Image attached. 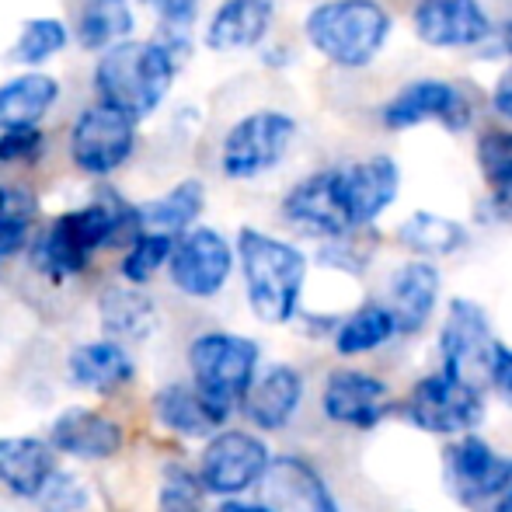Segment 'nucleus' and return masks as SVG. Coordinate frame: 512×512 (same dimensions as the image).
<instances>
[{
    "label": "nucleus",
    "instance_id": "obj_24",
    "mask_svg": "<svg viewBox=\"0 0 512 512\" xmlns=\"http://www.w3.org/2000/svg\"><path fill=\"white\" fill-rule=\"evenodd\" d=\"M56 474V446L49 439L11 436L0 439V481L18 499H39Z\"/></svg>",
    "mask_w": 512,
    "mask_h": 512
},
{
    "label": "nucleus",
    "instance_id": "obj_16",
    "mask_svg": "<svg viewBox=\"0 0 512 512\" xmlns=\"http://www.w3.org/2000/svg\"><path fill=\"white\" fill-rule=\"evenodd\" d=\"M411 25L432 49H474L492 39V18L481 0H418Z\"/></svg>",
    "mask_w": 512,
    "mask_h": 512
},
{
    "label": "nucleus",
    "instance_id": "obj_44",
    "mask_svg": "<svg viewBox=\"0 0 512 512\" xmlns=\"http://www.w3.org/2000/svg\"><path fill=\"white\" fill-rule=\"evenodd\" d=\"M213 512H269V509H265L262 502H237V495H234V499H223Z\"/></svg>",
    "mask_w": 512,
    "mask_h": 512
},
{
    "label": "nucleus",
    "instance_id": "obj_3",
    "mask_svg": "<svg viewBox=\"0 0 512 512\" xmlns=\"http://www.w3.org/2000/svg\"><path fill=\"white\" fill-rule=\"evenodd\" d=\"M237 262H241L248 307L265 324H290L300 310L307 283V255L290 241L241 227L237 234Z\"/></svg>",
    "mask_w": 512,
    "mask_h": 512
},
{
    "label": "nucleus",
    "instance_id": "obj_41",
    "mask_svg": "<svg viewBox=\"0 0 512 512\" xmlns=\"http://www.w3.org/2000/svg\"><path fill=\"white\" fill-rule=\"evenodd\" d=\"M492 384L502 394V401L512 408V349L506 342L495 345V363H492Z\"/></svg>",
    "mask_w": 512,
    "mask_h": 512
},
{
    "label": "nucleus",
    "instance_id": "obj_45",
    "mask_svg": "<svg viewBox=\"0 0 512 512\" xmlns=\"http://www.w3.org/2000/svg\"><path fill=\"white\" fill-rule=\"evenodd\" d=\"M492 512H512V488H509L506 495H502V499H499V506H495Z\"/></svg>",
    "mask_w": 512,
    "mask_h": 512
},
{
    "label": "nucleus",
    "instance_id": "obj_23",
    "mask_svg": "<svg viewBox=\"0 0 512 512\" xmlns=\"http://www.w3.org/2000/svg\"><path fill=\"white\" fill-rule=\"evenodd\" d=\"M154 418L168 432H178L185 439L216 436L227 425L230 411L213 405L196 384H168L154 394Z\"/></svg>",
    "mask_w": 512,
    "mask_h": 512
},
{
    "label": "nucleus",
    "instance_id": "obj_29",
    "mask_svg": "<svg viewBox=\"0 0 512 512\" xmlns=\"http://www.w3.org/2000/svg\"><path fill=\"white\" fill-rule=\"evenodd\" d=\"M398 244L418 258H446V255H457L467 244V227L450 220V216L418 209V213H411L398 227Z\"/></svg>",
    "mask_w": 512,
    "mask_h": 512
},
{
    "label": "nucleus",
    "instance_id": "obj_7",
    "mask_svg": "<svg viewBox=\"0 0 512 512\" xmlns=\"http://www.w3.org/2000/svg\"><path fill=\"white\" fill-rule=\"evenodd\" d=\"M443 471L450 495L471 512H492L512 488V457L495 453L474 432L457 436L443 453Z\"/></svg>",
    "mask_w": 512,
    "mask_h": 512
},
{
    "label": "nucleus",
    "instance_id": "obj_43",
    "mask_svg": "<svg viewBox=\"0 0 512 512\" xmlns=\"http://www.w3.org/2000/svg\"><path fill=\"white\" fill-rule=\"evenodd\" d=\"M492 206H495V213H499L502 220H512V185L492 192Z\"/></svg>",
    "mask_w": 512,
    "mask_h": 512
},
{
    "label": "nucleus",
    "instance_id": "obj_22",
    "mask_svg": "<svg viewBox=\"0 0 512 512\" xmlns=\"http://www.w3.org/2000/svg\"><path fill=\"white\" fill-rule=\"evenodd\" d=\"M300 401H304V377L293 366L279 363L269 366L262 377H255V384H251L241 408L251 425H258L265 432H276L293 422Z\"/></svg>",
    "mask_w": 512,
    "mask_h": 512
},
{
    "label": "nucleus",
    "instance_id": "obj_17",
    "mask_svg": "<svg viewBox=\"0 0 512 512\" xmlns=\"http://www.w3.org/2000/svg\"><path fill=\"white\" fill-rule=\"evenodd\" d=\"M338 178H342V196L356 230L373 227L394 206V199L401 192V168L387 154H373L363 157V161L342 164Z\"/></svg>",
    "mask_w": 512,
    "mask_h": 512
},
{
    "label": "nucleus",
    "instance_id": "obj_30",
    "mask_svg": "<svg viewBox=\"0 0 512 512\" xmlns=\"http://www.w3.org/2000/svg\"><path fill=\"white\" fill-rule=\"evenodd\" d=\"M398 335V321H394L387 304H363L349 317H342L335 328V352L345 359L366 356V352L380 349Z\"/></svg>",
    "mask_w": 512,
    "mask_h": 512
},
{
    "label": "nucleus",
    "instance_id": "obj_4",
    "mask_svg": "<svg viewBox=\"0 0 512 512\" xmlns=\"http://www.w3.org/2000/svg\"><path fill=\"white\" fill-rule=\"evenodd\" d=\"M304 35L331 67L363 70L387 46L391 14L380 0H324L310 7Z\"/></svg>",
    "mask_w": 512,
    "mask_h": 512
},
{
    "label": "nucleus",
    "instance_id": "obj_37",
    "mask_svg": "<svg viewBox=\"0 0 512 512\" xmlns=\"http://www.w3.org/2000/svg\"><path fill=\"white\" fill-rule=\"evenodd\" d=\"M39 502L46 512H77V509H84L88 495H84V488L77 485L74 478H67V474H53V481L42 488Z\"/></svg>",
    "mask_w": 512,
    "mask_h": 512
},
{
    "label": "nucleus",
    "instance_id": "obj_18",
    "mask_svg": "<svg viewBox=\"0 0 512 512\" xmlns=\"http://www.w3.org/2000/svg\"><path fill=\"white\" fill-rule=\"evenodd\" d=\"M258 488L269 512H338L328 481L304 457H272Z\"/></svg>",
    "mask_w": 512,
    "mask_h": 512
},
{
    "label": "nucleus",
    "instance_id": "obj_27",
    "mask_svg": "<svg viewBox=\"0 0 512 512\" xmlns=\"http://www.w3.org/2000/svg\"><path fill=\"white\" fill-rule=\"evenodd\" d=\"M203 209H206V185L199 182V178H185V182H178L175 189H168L164 196L143 203L140 213H143V227L147 230L182 237L185 230L196 227Z\"/></svg>",
    "mask_w": 512,
    "mask_h": 512
},
{
    "label": "nucleus",
    "instance_id": "obj_14",
    "mask_svg": "<svg viewBox=\"0 0 512 512\" xmlns=\"http://www.w3.org/2000/svg\"><path fill=\"white\" fill-rule=\"evenodd\" d=\"M283 220L290 227H297L300 234L317 237V241H331V237L356 230L342 196L338 168H321L314 175L300 178L283 196Z\"/></svg>",
    "mask_w": 512,
    "mask_h": 512
},
{
    "label": "nucleus",
    "instance_id": "obj_2",
    "mask_svg": "<svg viewBox=\"0 0 512 512\" xmlns=\"http://www.w3.org/2000/svg\"><path fill=\"white\" fill-rule=\"evenodd\" d=\"M182 56L164 39H122L108 46L95 63L98 102L133 115L136 122L157 112L178 77Z\"/></svg>",
    "mask_w": 512,
    "mask_h": 512
},
{
    "label": "nucleus",
    "instance_id": "obj_36",
    "mask_svg": "<svg viewBox=\"0 0 512 512\" xmlns=\"http://www.w3.org/2000/svg\"><path fill=\"white\" fill-rule=\"evenodd\" d=\"M46 136L39 133V126H18L0 133V161L4 164H28L42 154Z\"/></svg>",
    "mask_w": 512,
    "mask_h": 512
},
{
    "label": "nucleus",
    "instance_id": "obj_26",
    "mask_svg": "<svg viewBox=\"0 0 512 512\" xmlns=\"http://www.w3.org/2000/svg\"><path fill=\"white\" fill-rule=\"evenodd\" d=\"M60 102V81L28 70L0 84V133L18 126H39Z\"/></svg>",
    "mask_w": 512,
    "mask_h": 512
},
{
    "label": "nucleus",
    "instance_id": "obj_20",
    "mask_svg": "<svg viewBox=\"0 0 512 512\" xmlns=\"http://www.w3.org/2000/svg\"><path fill=\"white\" fill-rule=\"evenodd\" d=\"M276 18V0H223L206 25V49L213 53H241L255 49L269 35Z\"/></svg>",
    "mask_w": 512,
    "mask_h": 512
},
{
    "label": "nucleus",
    "instance_id": "obj_9",
    "mask_svg": "<svg viewBox=\"0 0 512 512\" xmlns=\"http://www.w3.org/2000/svg\"><path fill=\"white\" fill-rule=\"evenodd\" d=\"M495 345H499V338L492 335V324H488L481 304L467 297H453L446 307L443 331H439V363H443L439 370L481 387V377L492 380Z\"/></svg>",
    "mask_w": 512,
    "mask_h": 512
},
{
    "label": "nucleus",
    "instance_id": "obj_35",
    "mask_svg": "<svg viewBox=\"0 0 512 512\" xmlns=\"http://www.w3.org/2000/svg\"><path fill=\"white\" fill-rule=\"evenodd\" d=\"M203 495H206V485H203V478H199V471L192 474L178 464H171L168 471H164V481H161L164 512H199Z\"/></svg>",
    "mask_w": 512,
    "mask_h": 512
},
{
    "label": "nucleus",
    "instance_id": "obj_38",
    "mask_svg": "<svg viewBox=\"0 0 512 512\" xmlns=\"http://www.w3.org/2000/svg\"><path fill=\"white\" fill-rule=\"evenodd\" d=\"M168 28H189L199 14V0H143Z\"/></svg>",
    "mask_w": 512,
    "mask_h": 512
},
{
    "label": "nucleus",
    "instance_id": "obj_21",
    "mask_svg": "<svg viewBox=\"0 0 512 512\" xmlns=\"http://www.w3.org/2000/svg\"><path fill=\"white\" fill-rule=\"evenodd\" d=\"M439 286H443V279H439L432 258H415L394 272L387 307L398 321V335H418L429 324L432 310L439 304Z\"/></svg>",
    "mask_w": 512,
    "mask_h": 512
},
{
    "label": "nucleus",
    "instance_id": "obj_12",
    "mask_svg": "<svg viewBox=\"0 0 512 512\" xmlns=\"http://www.w3.org/2000/svg\"><path fill=\"white\" fill-rule=\"evenodd\" d=\"M269 460V446L258 436L241 429H220L216 436H209L203 457H199V478L209 495L234 499L265 478Z\"/></svg>",
    "mask_w": 512,
    "mask_h": 512
},
{
    "label": "nucleus",
    "instance_id": "obj_34",
    "mask_svg": "<svg viewBox=\"0 0 512 512\" xmlns=\"http://www.w3.org/2000/svg\"><path fill=\"white\" fill-rule=\"evenodd\" d=\"M478 171L492 192L512 185V129H488L478 140Z\"/></svg>",
    "mask_w": 512,
    "mask_h": 512
},
{
    "label": "nucleus",
    "instance_id": "obj_28",
    "mask_svg": "<svg viewBox=\"0 0 512 512\" xmlns=\"http://www.w3.org/2000/svg\"><path fill=\"white\" fill-rule=\"evenodd\" d=\"M136 11L129 0H84L77 14V42L88 53H105L122 39H133Z\"/></svg>",
    "mask_w": 512,
    "mask_h": 512
},
{
    "label": "nucleus",
    "instance_id": "obj_31",
    "mask_svg": "<svg viewBox=\"0 0 512 512\" xmlns=\"http://www.w3.org/2000/svg\"><path fill=\"white\" fill-rule=\"evenodd\" d=\"M98 314H102V324L112 338H147L157 324L154 304H150L147 293L133 290V283L126 290H108L98 300Z\"/></svg>",
    "mask_w": 512,
    "mask_h": 512
},
{
    "label": "nucleus",
    "instance_id": "obj_39",
    "mask_svg": "<svg viewBox=\"0 0 512 512\" xmlns=\"http://www.w3.org/2000/svg\"><path fill=\"white\" fill-rule=\"evenodd\" d=\"M28 230H32V220H18V216L0 213V265L11 262V258L25 248Z\"/></svg>",
    "mask_w": 512,
    "mask_h": 512
},
{
    "label": "nucleus",
    "instance_id": "obj_10",
    "mask_svg": "<svg viewBox=\"0 0 512 512\" xmlns=\"http://www.w3.org/2000/svg\"><path fill=\"white\" fill-rule=\"evenodd\" d=\"M136 119L119 108L98 102L77 115L70 126V161L91 178H108L133 157Z\"/></svg>",
    "mask_w": 512,
    "mask_h": 512
},
{
    "label": "nucleus",
    "instance_id": "obj_19",
    "mask_svg": "<svg viewBox=\"0 0 512 512\" xmlns=\"http://www.w3.org/2000/svg\"><path fill=\"white\" fill-rule=\"evenodd\" d=\"M122 425L115 418L91 408H67L49 429V443L56 453H67L77 460H108L122 450Z\"/></svg>",
    "mask_w": 512,
    "mask_h": 512
},
{
    "label": "nucleus",
    "instance_id": "obj_11",
    "mask_svg": "<svg viewBox=\"0 0 512 512\" xmlns=\"http://www.w3.org/2000/svg\"><path fill=\"white\" fill-rule=\"evenodd\" d=\"M380 122L391 133L415 129L422 122H439L450 133H464L474 122V105L457 84L439 81V77H418V81L405 84L398 95L387 98V105L380 108Z\"/></svg>",
    "mask_w": 512,
    "mask_h": 512
},
{
    "label": "nucleus",
    "instance_id": "obj_5",
    "mask_svg": "<svg viewBox=\"0 0 512 512\" xmlns=\"http://www.w3.org/2000/svg\"><path fill=\"white\" fill-rule=\"evenodd\" d=\"M297 140V119L283 108H255L227 129L220 143V171L230 182H255L286 161Z\"/></svg>",
    "mask_w": 512,
    "mask_h": 512
},
{
    "label": "nucleus",
    "instance_id": "obj_13",
    "mask_svg": "<svg viewBox=\"0 0 512 512\" xmlns=\"http://www.w3.org/2000/svg\"><path fill=\"white\" fill-rule=\"evenodd\" d=\"M237 251L230 248V241L213 227H192L175 241L171 251V283L178 293L196 300H209L227 286L230 272H234Z\"/></svg>",
    "mask_w": 512,
    "mask_h": 512
},
{
    "label": "nucleus",
    "instance_id": "obj_40",
    "mask_svg": "<svg viewBox=\"0 0 512 512\" xmlns=\"http://www.w3.org/2000/svg\"><path fill=\"white\" fill-rule=\"evenodd\" d=\"M0 213L35 223V216H39V199H35V192L21 189V185H0Z\"/></svg>",
    "mask_w": 512,
    "mask_h": 512
},
{
    "label": "nucleus",
    "instance_id": "obj_8",
    "mask_svg": "<svg viewBox=\"0 0 512 512\" xmlns=\"http://www.w3.org/2000/svg\"><path fill=\"white\" fill-rule=\"evenodd\" d=\"M405 415L415 429L432 432V436H464L478 429L485 418V398L478 384H467L439 370L411 387Z\"/></svg>",
    "mask_w": 512,
    "mask_h": 512
},
{
    "label": "nucleus",
    "instance_id": "obj_6",
    "mask_svg": "<svg viewBox=\"0 0 512 512\" xmlns=\"http://www.w3.org/2000/svg\"><path fill=\"white\" fill-rule=\"evenodd\" d=\"M258 342L234 331H206L189 345L192 384L213 405L234 411L244 405L251 384L258 377Z\"/></svg>",
    "mask_w": 512,
    "mask_h": 512
},
{
    "label": "nucleus",
    "instance_id": "obj_32",
    "mask_svg": "<svg viewBox=\"0 0 512 512\" xmlns=\"http://www.w3.org/2000/svg\"><path fill=\"white\" fill-rule=\"evenodd\" d=\"M70 42V28L60 18H28L14 39L7 60L18 67H42L53 56H60Z\"/></svg>",
    "mask_w": 512,
    "mask_h": 512
},
{
    "label": "nucleus",
    "instance_id": "obj_42",
    "mask_svg": "<svg viewBox=\"0 0 512 512\" xmlns=\"http://www.w3.org/2000/svg\"><path fill=\"white\" fill-rule=\"evenodd\" d=\"M492 108L502 115V119L512 122V67L499 77V81H495V88H492Z\"/></svg>",
    "mask_w": 512,
    "mask_h": 512
},
{
    "label": "nucleus",
    "instance_id": "obj_25",
    "mask_svg": "<svg viewBox=\"0 0 512 512\" xmlns=\"http://www.w3.org/2000/svg\"><path fill=\"white\" fill-rule=\"evenodd\" d=\"M70 380L84 391L95 394H115L126 384H133L136 377V363L129 359V352L119 342H88L77 345L67 359Z\"/></svg>",
    "mask_w": 512,
    "mask_h": 512
},
{
    "label": "nucleus",
    "instance_id": "obj_1",
    "mask_svg": "<svg viewBox=\"0 0 512 512\" xmlns=\"http://www.w3.org/2000/svg\"><path fill=\"white\" fill-rule=\"evenodd\" d=\"M140 206L126 203L119 192H105L95 203L60 213L39 241L32 244V265L49 279L81 276L98 248H115V244H133L143 234Z\"/></svg>",
    "mask_w": 512,
    "mask_h": 512
},
{
    "label": "nucleus",
    "instance_id": "obj_15",
    "mask_svg": "<svg viewBox=\"0 0 512 512\" xmlns=\"http://www.w3.org/2000/svg\"><path fill=\"white\" fill-rule=\"evenodd\" d=\"M324 418L345 429H377L391 411V387L366 370H331L321 391Z\"/></svg>",
    "mask_w": 512,
    "mask_h": 512
},
{
    "label": "nucleus",
    "instance_id": "obj_33",
    "mask_svg": "<svg viewBox=\"0 0 512 512\" xmlns=\"http://www.w3.org/2000/svg\"><path fill=\"white\" fill-rule=\"evenodd\" d=\"M178 237L161 234V230H143L133 244H129L126 258H122V279L133 286H143L171 262V251H175Z\"/></svg>",
    "mask_w": 512,
    "mask_h": 512
}]
</instances>
